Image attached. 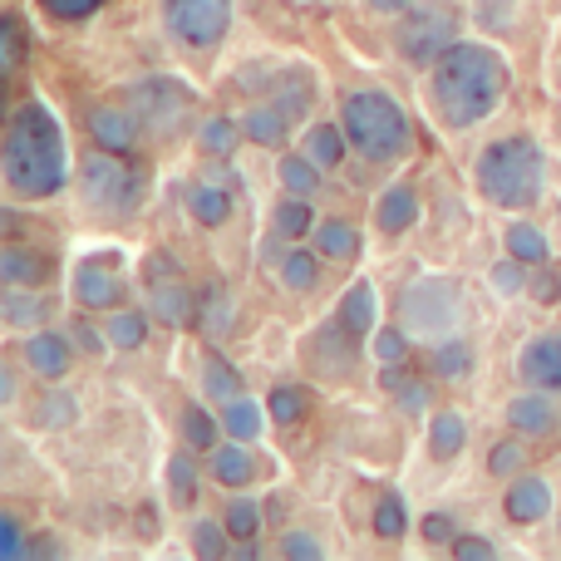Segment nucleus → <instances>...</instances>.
<instances>
[{
  "label": "nucleus",
  "mask_w": 561,
  "mask_h": 561,
  "mask_svg": "<svg viewBox=\"0 0 561 561\" xmlns=\"http://www.w3.org/2000/svg\"><path fill=\"white\" fill-rule=\"evenodd\" d=\"M507 84H513L507 59L478 39H458L428 65V99L448 128H473L493 118L507 99Z\"/></svg>",
  "instance_id": "1"
},
{
  "label": "nucleus",
  "mask_w": 561,
  "mask_h": 561,
  "mask_svg": "<svg viewBox=\"0 0 561 561\" xmlns=\"http://www.w3.org/2000/svg\"><path fill=\"white\" fill-rule=\"evenodd\" d=\"M0 173L15 197H55L69 183V153L65 128L49 114L45 99H25L5 118V144H0Z\"/></svg>",
  "instance_id": "2"
},
{
  "label": "nucleus",
  "mask_w": 561,
  "mask_h": 561,
  "mask_svg": "<svg viewBox=\"0 0 561 561\" xmlns=\"http://www.w3.org/2000/svg\"><path fill=\"white\" fill-rule=\"evenodd\" d=\"M547 187V153L537 138L513 134L497 138L478 153V193L503 213H527L533 203H542Z\"/></svg>",
  "instance_id": "3"
},
{
  "label": "nucleus",
  "mask_w": 561,
  "mask_h": 561,
  "mask_svg": "<svg viewBox=\"0 0 561 561\" xmlns=\"http://www.w3.org/2000/svg\"><path fill=\"white\" fill-rule=\"evenodd\" d=\"M340 128L369 163H399L414 148V124L385 89H355L340 104Z\"/></svg>",
  "instance_id": "4"
},
{
  "label": "nucleus",
  "mask_w": 561,
  "mask_h": 561,
  "mask_svg": "<svg viewBox=\"0 0 561 561\" xmlns=\"http://www.w3.org/2000/svg\"><path fill=\"white\" fill-rule=\"evenodd\" d=\"M79 193H84V203L94 207V213L124 217L144 203V173L128 163V153L99 148V153H89L84 163H79Z\"/></svg>",
  "instance_id": "5"
},
{
  "label": "nucleus",
  "mask_w": 561,
  "mask_h": 561,
  "mask_svg": "<svg viewBox=\"0 0 561 561\" xmlns=\"http://www.w3.org/2000/svg\"><path fill=\"white\" fill-rule=\"evenodd\" d=\"M458 10L448 0H419L414 10L399 15V30H394V45L404 59L414 65H434L448 45H458Z\"/></svg>",
  "instance_id": "6"
},
{
  "label": "nucleus",
  "mask_w": 561,
  "mask_h": 561,
  "mask_svg": "<svg viewBox=\"0 0 561 561\" xmlns=\"http://www.w3.org/2000/svg\"><path fill=\"white\" fill-rule=\"evenodd\" d=\"M128 104L138 108L144 128H148V134H158V138H178L187 124H193V114H197L193 89L178 84V79H168V75L134 84V89H128Z\"/></svg>",
  "instance_id": "7"
},
{
  "label": "nucleus",
  "mask_w": 561,
  "mask_h": 561,
  "mask_svg": "<svg viewBox=\"0 0 561 561\" xmlns=\"http://www.w3.org/2000/svg\"><path fill=\"white\" fill-rule=\"evenodd\" d=\"M463 316V290L448 276H424L404 290V325L414 335H438L448 340V330Z\"/></svg>",
  "instance_id": "8"
},
{
  "label": "nucleus",
  "mask_w": 561,
  "mask_h": 561,
  "mask_svg": "<svg viewBox=\"0 0 561 561\" xmlns=\"http://www.w3.org/2000/svg\"><path fill=\"white\" fill-rule=\"evenodd\" d=\"M163 20H168V30H173L178 45L213 49V45L227 39L232 0H163Z\"/></svg>",
  "instance_id": "9"
},
{
  "label": "nucleus",
  "mask_w": 561,
  "mask_h": 561,
  "mask_svg": "<svg viewBox=\"0 0 561 561\" xmlns=\"http://www.w3.org/2000/svg\"><path fill=\"white\" fill-rule=\"evenodd\" d=\"M144 118H138V108L128 104H94L89 108V138H94L99 148H108V153H134L138 144H144Z\"/></svg>",
  "instance_id": "10"
},
{
  "label": "nucleus",
  "mask_w": 561,
  "mask_h": 561,
  "mask_svg": "<svg viewBox=\"0 0 561 561\" xmlns=\"http://www.w3.org/2000/svg\"><path fill=\"white\" fill-rule=\"evenodd\" d=\"M118 256H89L75 272V300L84 310H118L124 300V272H118Z\"/></svg>",
  "instance_id": "11"
},
{
  "label": "nucleus",
  "mask_w": 561,
  "mask_h": 561,
  "mask_svg": "<svg viewBox=\"0 0 561 561\" xmlns=\"http://www.w3.org/2000/svg\"><path fill=\"white\" fill-rule=\"evenodd\" d=\"M247 84H262V99L290 108V114H306V104L316 99V79L300 65H266L256 75H247Z\"/></svg>",
  "instance_id": "12"
},
{
  "label": "nucleus",
  "mask_w": 561,
  "mask_h": 561,
  "mask_svg": "<svg viewBox=\"0 0 561 561\" xmlns=\"http://www.w3.org/2000/svg\"><path fill=\"white\" fill-rule=\"evenodd\" d=\"M517 375L533 389H561V330H547V335H533L523 345V359H517Z\"/></svg>",
  "instance_id": "13"
},
{
  "label": "nucleus",
  "mask_w": 561,
  "mask_h": 561,
  "mask_svg": "<svg viewBox=\"0 0 561 561\" xmlns=\"http://www.w3.org/2000/svg\"><path fill=\"white\" fill-rule=\"evenodd\" d=\"M69 359H75V345H69L65 335H55V330L35 325L25 340V365L35 369L39 379H65L69 375Z\"/></svg>",
  "instance_id": "14"
},
{
  "label": "nucleus",
  "mask_w": 561,
  "mask_h": 561,
  "mask_svg": "<svg viewBox=\"0 0 561 561\" xmlns=\"http://www.w3.org/2000/svg\"><path fill=\"white\" fill-rule=\"evenodd\" d=\"M503 513H507V523H517V527L542 523V517L552 513V483H547V478H517L503 497Z\"/></svg>",
  "instance_id": "15"
},
{
  "label": "nucleus",
  "mask_w": 561,
  "mask_h": 561,
  "mask_svg": "<svg viewBox=\"0 0 561 561\" xmlns=\"http://www.w3.org/2000/svg\"><path fill=\"white\" fill-rule=\"evenodd\" d=\"M183 207L193 213V222L222 227L227 217H232V193H227V183H217V178H193V183L183 187Z\"/></svg>",
  "instance_id": "16"
},
{
  "label": "nucleus",
  "mask_w": 561,
  "mask_h": 561,
  "mask_svg": "<svg viewBox=\"0 0 561 561\" xmlns=\"http://www.w3.org/2000/svg\"><path fill=\"white\" fill-rule=\"evenodd\" d=\"M148 290H153V310L163 325H193V320L203 316V300H197V290L187 286L183 276H168Z\"/></svg>",
  "instance_id": "17"
},
{
  "label": "nucleus",
  "mask_w": 561,
  "mask_h": 561,
  "mask_svg": "<svg viewBox=\"0 0 561 561\" xmlns=\"http://www.w3.org/2000/svg\"><path fill=\"white\" fill-rule=\"evenodd\" d=\"M0 276H5V286H45L55 276V262L45 252H35V247L5 242L0 247Z\"/></svg>",
  "instance_id": "18"
},
{
  "label": "nucleus",
  "mask_w": 561,
  "mask_h": 561,
  "mask_svg": "<svg viewBox=\"0 0 561 561\" xmlns=\"http://www.w3.org/2000/svg\"><path fill=\"white\" fill-rule=\"evenodd\" d=\"M290 118H296L290 108L272 104V99H256V104L247 108V118H242V134L252 138V144H262V148H276V144H286Z\"/></svg>",
  "instance_id": "19"
},
{
  "label": "nucleus",
  "mask_w": 561,
  "mask_h": 561,
  "mask_svg": "<svg viewBox=\"0 0 561 561\" xmlns=\"http://www.w3.org/2000/svg\"><path fill=\"white\" fill-rule=\"evenodd\" d=\"M375 222L385 227L389 237L409 232V227L419 222V193H414V187H409V183L385 187V193H379V203H375Z\"/></svg>",
  "instance_id": "20"
},
{
  "label": "nucleus",
  "mask_w": 561,
  "mask_h": 561,
  "mask_svg": "<svg viewBox=\"0 0 561 561\" xmlns=\"http://www.w3.org/2000/svg\"><path fill=\"white\" fill-rule=\"evenodd\" d=\"M507 419H513V428H517V434H527V438L552 434V424H557L547 389H533V394H517L513 404H507Z\"/></svg>",
  "instance_id": "21"
},
{
  "label": "nucleus",
  "mask_w": 561,
  "mask_h": 561,
  "mask_svg": "<svg viewBox=\"0 0 561 561\" xmlns=\"http://www.w3.org/2000/svg\"><path fill=\"white\" fill-rule=\"evenodd\" d=\"M335 320L355 340L369 335V330H375V286H369V280H355V286H345V296H340V306H335Z\"/></svg>",
  "instance_id": "22"
},
{
  "label": "nucleus",
  "mask_w": 561,
  "mask_h": 561,
  "mask_svg": "<svg viewBox=\"0 0 561 561\" xmlns=\"http://www.w3.org/2000/svg\"><path fill=\"white\" fill-rule=\"evenodd\" d=\"M468 444V419L458 414V409H444V414L428 419V454L438 458V463H448V458H458Z\"/></svg>",
  "instance_id": "23"
},
{
  "label": "nucleus",
  "mask_w": 561,
  "mask_h": 561,
  "mask_svg": "<svg viewBox=\"0 0 561 561\" xmlns=\"http://www.w3.org/2000/svg\"><path fill=\"white\" fill-rule=\"evenodd\" d=\"M213 478L222 488H247L256 478V458L247 454L242 438H232L227 448H217V454H213Z\"/></svg>",
  "instance_id": "24"
},
{
  "label": "nucleus",
  "mask_w": 561,
  "mask_h": 561,
  "mask_svg": "<svg viewBox=\"0 0 561 561\" xmlns=\"http://www.w3.org/2000/svg\"><path fill=\"white\" fill-rule=\"evenodd\" d=\"M316 252L330 256V262H355L359 256V232L345 217H330V222L316 227Z\"/></svg>",
  "instance_id": "25"
},
{
  "label": "nucleus",
  "mask_w": 561,
  "mask_h": 561,
  "mask_svg": "<svg viewBox=\"0 0 561 561\" xmlns=\"http://www.w3.org/2000/svg\"><path fill=\"white\" fill-rule=\"evenodd\" d=\"M266 414L272 409H262V404H252V399H227V409H222V428H227V438H242V444H252V438H262V428H266Z\"/></svg>",
  "instance_id": "26"
},
{
  "label": "nucleus",
  "mask_w": 561,
  "mask_h": 561,
  "mask_svg": "<svg viewBox=\"0 0 561 561\" xmlns=\"http://www.w3.org/2000/svg\"><path fill=\"white\" fill-rule=\"evenodd\" d=\"M428 369H434L438 379H463V375H473V345L468 340H438L434 345V355H428Z\"/></svg>",
  "instance_id": "27"
},
{
  "label": "nucleus",
  "mask_w": 561,
  "mask_h": 561,
  "mask_svg": "<svg viewBox=\"0 0 561 561\" xmlns=\"http://www.w3.org/2000/svg\"><path fill=\"white\" fill-rule=\"evenodd\" d=\"M503 247H507V256H517V262H527V266L547 262V237H542V227H533V222H507Z\"/></svg>",
  "instance_id": "28"
},
{
  "label": "nucleus",
  "mask_w": 561,
  "mask_h": 561,
  "mask_svg": "<svg viewBox=\"0 0 561 561\" xmlns=\"http://www.w3.org/2000/svg\"><path fill=\"white\" fill-rule=\"evenodd\" d=\"M203 385H207V394H217V399L242 394V375H237V365L227 355H217V350H203Z\"/></svg>",
  "instance_id": "29"
},
{
  "label": "nucleus",
  "mask_w": 561,
  "mask_h": 561,
  "mask_svg": "<svg viewBox=\"0 0 561 561\" xmlns=\"http://www.w3.org/2000/svg\"><path fill=\"white\" fill-rule=\"evenodd\" d=\"M345 144H350L345 128H335V124H316V128L306 134V148H300V153L316 158L320 168H335L340 158H345Z\"/></svg>",
  "instance_id": "30"
},
{
  "label": "nucleus",
  "mask_w": 561,
  "mask_h": 561,
  "mask_svg": "<svg viewBox=\"0 0 561 561\" xmlns=\"http://www.w3.org/2000/svg\"><path fill=\"white\" fill-rule=\"evenodd\" d=\"M369 523H375V537L379 542H399V537L409 533V507H404V497L399 493H385L375 503V517H369Z\"/></svg>",
  "instance_id": "31"
},
{
  "label": "nucleus",
  "mask_w": 561,
  "mask_h": 561,
  "mask_svg": "<svg viewBox=\"0 0 561 561\" xmlns=\"http://www.w3.org/2000/svg\"><path fill=\"white\" fill-rule=\"evenodd\" d=\"M25 69V25H20V15H5L0 20V75H5V84Z\"/></svg>",
  "instance_id": "32"
},
{
  "label": "nucleus",
  "mask_w": 561,
  "mask_h": 561,
  "mask_svg": "<svg viewBox=\"0 0 561 561\" xmlns=\"http://www.w3.org/2000/svg\"><path fill=\"white\" fill-rule=\"evenodd\" d=\"M168 488H173V503L178 507H193L203 497V478H197V463L187 454L168 458Z\"/></svg>",
  "instance_id": "33"
},
{
  "label": "nucleus",
  "mask_w": 561,
  "mask_h": 561,
  "mask_svg": "<svg viewBox=\"0 0 561 561\" xmlns=\"http://www.w3.org/2000/svg\"><path fill=\"white\" fill-rule=\"evenodd\" d=\"M266 409H272L276 424H300V419L310 414V389L306 385H276L272 399H266Z\"/></svg>",
  "instance_id": "34"
},
{
  "label": "nucleus",
  "mask_w": 561,
  "mask_h": 561,
  "mask_svg": "<svg viewBox=\"0 0 561 561\" xmlns=\"http://www.w3.org/2000/svg\"><path fill=\"white\" fill-rule=\"evenodd\" d=\"M272 227H276V237H290V242H296V237H306L310 227H316V213H310L306 197L290 193L286 203H280L276 213H272Z\"/></svg>",
  "instance_id": "35"
},
{
  "label": "nucleus",
  "mask_w": 561,
  "mask_h": 561,
  "mask_svg": "<svg viewBox=\"0 0 561 561\" xmlns=\"http://www.w3.org/2000/svg\"><path fill=\"white\" fill-rule=\"evenodd\" d=\"M280 183H286V193L310 197L320 187V163H316V158H306V153L280 158Z\"/></svg>",
  "instance_id": "36"
},
{
  "label": "nucleus",
  "mask_w": 561,
  "mask_h": 561,
  "mask_svg": "<svg viewBox=\"0 0 561 561\" xmlns=\"http://www.w3.org/2000/svg\"><path fill=\"white\" fill-rule=\"evenodd\" d=\"M148 340V316H138V310H124L118 306L114 316H108V345L118 350H138Z\"/></svg>",
  "instance_id": "37"
},
{
  "label": "nucleus",
  "mask_w": 561,
  "mask_h": 561,
  "mask_svg": "<svg viewBox=\"0 0 561 561\" xmlns=\"http://www.w3.org/2000/svg\"><path fill=\"white\" fill-rule=\"evenodd\" d=\"M237 134H242V128H237L232 118H207V124L197 128V144H203L207 158H227V153H237Z\"/></svg>",
  "instance_id": "38"
},
{
  "label": "nucleus",
  "mask_w": 561,
  "mask_h": 561,
  "mask_svg": "<svg viewBox=\"0 0 561 561\" xmlns=\"http://www.w3.org/2000/svg\"><path fill=\"white\" fill-rule=\"evenodd\" d=\"M227 533L237 537V542H247V537H256L262 533V507L252 503V497H232V503H227Z\"/></svg>",
  "instance_id": "39"
},
{
  "label": "nucleus",
  "mask_w": 561,
  "mask_h": 561,
  "mask_svg": "<svg viewBox=\"0 0 561 561\" xmlns=\"http://www.w3.org/2000/svg\"><path fill=\"white\" fill-rule=\"evenodd\" d=\"M217 424H222V419H213L207 409L187 404L183 409V444L187 448H213L217 444Z\"/></svg>",
  "instance_id": "40"
},
{
  "label": "nucleus",
  "mask_w": 561,
  "mask_h": 561,
  "mask_svg": "<svg viewBox=\"0 0 561 561\" xmlns=\"http://www.w3.org/2000/svg\"><path fill=\"white\" fill-rule=\"evenodd\" d=\"M280 280H286L290 290H316L320 286V266L310 252H290L280 256Z\"/></svg>",
  "instance_id": "41"
},
{
  "label": "nucleus",
  "mask_w": 561,
  "mask_h": 561,
  "mask_svg": "<svg viewBox=\"0 0 561 561\" xmlns=\"http://www.w3.org/2000/svg\"><path fill=\"white\" fill-rule=\"evenodd\" d=\"M5 320H10V325H45V320H49V300L25 296V290H10V296H5Z\"/></svg>",
  "instance_id": "42"
},
{
  "label": "nucleus",
  "mask_w": 561,
  "mask_h": 561,
  "mask_svg": "<svg viewBox=\"0 0 561 561\" xmlns=\"http://www.w3.org/2000/svg\"><path fill=\"white\" fill-rule=\"evenodd\" d=\"M227 537H232V533H227V523H197L193 527V552L197 557H232L237 552V547L232 542H227Z\"/></svg>",
  "instance_id": "43"
},
{
  "label": "nucleus",
  "mask_w": 561,
  "mask_h": 561,
  "mask_svg": "<svg viewBox=\"0 0 561 561\" xmlns=\"http://www.w3.org/2000/svg\"><path fill=\"white\" fill-rule=\"evenodd\" d=\"M375 355L385 359V365H404L409 359V325H385L375 335Z\"/></svg>",
  "instance_id": "44"
},
{
  "label": "nucleus",
  "mask_w": 561,
  "mask_h": 561,
  "mask_svg": "<svg viewBox=\"0 0 561 561\" xmlns=\"http://www.w3.org/2000/svg\"><path fill=\"white\" fill-rule=\"evenodd\" d=\"M523 463H527V454H523V444H517V438H503V444H493V454H488V473H497V478L517 473Z\"/></svg>",
  "instance_id": "45"
},
{
  "label": "nucleus",
  "mask_w": 561,
  "mask_h": 561,
  "mask_svg": "<svg viewBox=\"0 0 561 561\" xmlns=\"http://www.w3.org/2000/svg\"><path fill=\"white\" fill-rule=\"evenodd\" d=\"M527 290H533L537 306H557V300H561V276L547 272V262H542V266H533V280H527Z\"/></svg>",
  "instance_id": "46"
},
{
  "label": "nucleus",
  "mask_w": 561,
  "mask_h": 561,
  "mask_svg": "<svg viewBox=\"0 0 561 561\" xmlns=\"http://www.w3.org/2000/svg\"><path fill=\"white\" fill-rule=\"evenodd\" d=\"M454 557L458 561H493L497 547L488 542V537H478V533H458L454 537Z\"/></svg>",
  "instance_id": "47"
},
{
  "label": "nucleus",
  "mask_w": 561,
  "mask_h": 561,
  "mask_svg": "<svg viewBox=\"0 0 561 561\" xmlns=\"http://www.w3.org/2000/svg\"><path fill=\"white\" fill-rule=\"evenodd\" d=\"M523 272H533L527 262H517V256H507V262H497L493 266V286L503 290V296H513V290H523L527 286V276Z\"/></svg>",
  "instance_id": "48"
},
{
  "label": "nucleus",
  "mask_w": 561,
  "mask_h": 561,
  "mask_svg": "<svg viewBox=\"0 0 561 561\" xmlns=\"http://www.w3.org/2000/svg\"><path fill=\"white\" fill-rule=\"evenodd\" d=\"M0 557L5 561H15V557H30V542H25V533H20V523L15 517H0Z\"/></svg>",
  "instance_id": "49"
},
{
  "label": "nucleus",
  "mask_w": 561,
  "mask_h": 561,
  "mask_svg": "<svg viewBox=\"0 0 561 561\" xmlns=\"http://www.w3.org/2000/svg\"><path fill=\"white\" fill-rule=\"evenodd\" d=\"M39 5H45L55 20H89L104 0H39Z\"/></svg>",
  "instance_id": "50"
},
{
  "label": "nucleus",
  "mask_w": 561,
  "mask_h": 561,
  "mask_svg": "<svg viewBox=\"0 0 561 561\" xmlns=\"http://www.w3.org/2000/svg\"><path fill=\"white\" fill-rule=\"evenodd\" d=\"M280 552H286V557H296V561H320V552H325V547H320L310 533H286V542H280Z\"/></svg>",
  "instance_id": "51"
},
{
  "label": "nucleus",
  "mask_w": 561,
  "mask_h": 561,
  "mask_svg": "<svg viewBox=\"0 0 561 561\" xmlns=\"http://www.w3.org/2000/svg\"><path fill=\"white\" fill-rule=\"evenodd\" d=\"M424 537H428V542H454V517H448V513H428L424 517Z\"/></svg>",
  "instance_id": "52"
},
{
  "label": "nucleus",
  "mask_w": 561,
  "mask_h": 561,
  "mask_svg": "<svg viewBox=\"0 0 561 561\" xmlns=\"http://www.w3.org/2000/svg\"><path fill=\"white\" fill-rule=\"evenodd\" d=\"M144 276H148V286H158V280H168V276H178V266H173V256H168V252H153V256H148V266H144Z\"/></svg>",
  "instance_id": "53"
},
{
  "label": "nucleus",
  "mask_w": 561,
  "mask_h": 561,
  "mask_svg": "<svg viewBox=\"0 0 561 561\" xmlns=\"http://www.w3.org/2000/svg\"><path fill=\"white\" fill-rule=\"evenodd\" d=\"M75 340L89 350V355H104V340H99V330H94V325H75Z\"/></svg>",
  "instance_id": "54"
},
{
  "label": "nucleus",
  "mask_w": 561,
  "mask_h": 561,
  "mask_svg": "<svg viewBox=\"0 0 561 561\" xmlns=\"http://www.w3.org/2000/svg\"><path fill=\"white\" fill-rule=\"evenodd\" d=\"M419 0H369V10H379V15H404V10H414Z\"/></svg>",
  "instance_id": "55"
}]
</instances>
